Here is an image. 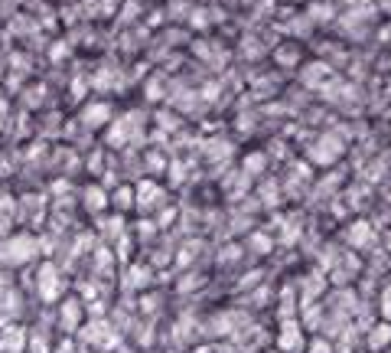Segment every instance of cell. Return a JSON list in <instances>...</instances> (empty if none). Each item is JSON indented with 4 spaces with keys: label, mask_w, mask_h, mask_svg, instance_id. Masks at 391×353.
Here are the masks:
<instances>
[{
    "label": "cell",
    "mask_w": 391,
    "mask_h": 353,
    "mask_svg": "<svg viewBox=\"0 0 391 353\" xmlns=\"http://www.w3.org/2000/svg\"><path fill=\"white\" fill-rule=\"evenodd\" d=\"M388 347H391V327L388 324L372 327V334H368V350H388Z\"/></svg>",
    "instance_id": "6da1fadb"
}]
</instances>
